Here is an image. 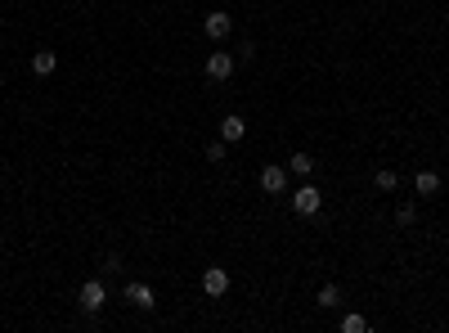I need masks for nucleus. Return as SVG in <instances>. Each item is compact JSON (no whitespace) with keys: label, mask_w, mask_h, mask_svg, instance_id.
Here are the masks:
<instances>
[{"label":"nucleus","mask_w":449,"mask_h":333,"mask_svg":"<svg viewBox=\"0 0 449 333\" xmlns=\"http://www.w3.org/2000/svg\"><path fill=\"white\" fill-rule=\"evenodd\" d=\"M323 207V189L319 185H297V194H292V212L297 216H314Z\"/></svg>","instance_id":"1"},{"label":"nucleus","mask_w":449,"mask_h":333,"mask_svg":"<svg viewBox=\"0 0 449 333\" xmlns=\"http://www.w3.org/2000/svg\"><path fill=\"white\" fill-rule=\"evenodd\" d=\"M76 298H81V311H85V316H94V311L108 302V289H103V279H85Z\"/></svg>","instance_id":"2"},{"label":"nucleus","mask_w":449,"mask_h":333,"mask_svg":"<svg viewBox=\"0 0 449 333\" xmlns=\"http://www.w3.org/2000/svg\"><path fill=\"white\" fill-rule=\"evenodd\" d=\"M207 77H212V81H229V77H234V54H229V50H212V54H207Z\"/></svg>","instance_id":"3"},{"label":"nucleus","mask_w":449,"mask_h":333,"mask_svg":"<svg viewBox=\"0 0 449 333\" xmlns=\"http://www.w3.org/2000/svg\"><path fill=\"white\" fill-rule=\"evenodd\" d=\"M203 293H207V298H225V293H229V270H225V266H207Z\"/></svg>","instance_id":"4"},{"label":"nucleus","mask_w":449,"mask_h":333,"mask_svg":"<svg viewBox=\"0 0 449 333\" xmlns=\"http://www.w3.org/2000/svg\"><path fill=\"white\" fill-rule=\"evenodd\" d=\"M203 32L212 36V41H225V36L234 32V18H229L225 9H216V14H207V18H203Z\"/></svg>","instance_id":"5"},{"label":"nucleus","mask_w":449,"mask_h":333,"mask_svg":"<svg viewBox=\"0 0 449 333\" xmlns=\"http://www.w3.org/2000/svg\"><path fill=\"white\" fill-rule=\"evenodd\" d=\"M121 298L130 302V307H139V311H153V284H144V279H135V284H126V293H121Z\"/></svg>","instance_id":"6"},{"label":"nucleus","mask_w":449,"mask_h":333,"mask_svg":"<svg viewBox=\"0 0 449 333\" xmlns=\"http://www.w3.org/2000/svg\"><path fill=\"white\" fill-rule=\"evenodd\" d=\"M261 189L265 194H283L288 189V167H261Z\"/></svg>","instance_id":"7"},{"label":"nucleus","mask_w":449,"mask_h":333,"mask_svg":"<svg viewBox=\"0 0 449 333\" xmlns=\"http://www.w3.org/2000/svg\"><path fill=\"white\" fill-rule=\"evenodd\" d=\"M54 68H59V54L54 50H36L32 54V72L36 77H54Z\"/></svg>","instance_id":"8"},{"label":"nucleus","mask_w":449,"mask_h":333,"mask_svg":"<svg viewBox=\"0 0 449 333\" xmlns=\"http://www.w3.org/2000/svg\"><path fill=\"white\" fill-rule=\"evenodd\" d=\"M243 136H247V122L243 117H225L221 122V140H225V145H238Z\"/></svg>","instance_id":"9"},{"label":"nucleus","mask_w":449,"mask_h":333,"mask_svg":"<svg viewBox=\"0 0 449 333\" xmlns=\"http://www.w3.org/2000/svg\"><path fill=\"white\" fill-rule=\"evenodd\" d=\"M414 189H418L423 198L441 194V176H436V171H418V176H414Z\"/></svg>","instance_id":"10"},{"label":"nucleus","mask_w":449,"mask_h":333,"mask_svg":"<svg viewBox=\"0 0 449 333\" xmlns=\"http://www.w3.org/2000/svg\"><path fill=\"white\" fill-rule=\"evenodd\" d=\"M314 302H319L323 311H337V307H341V289H337V284H323V289H319V298H314Z\"/></svg>","instance_id":"11"},{"label":"nucleus","mask_w":449,"mask_h":333,"mask_svg":"<svg viewBox=\"0 0 449 333\" xmlns=\"http://www.w3.org/2000/svg\"><path fill=\"white\" fill-rule=\"evenodd\" d=\"M314 171V158L310 154H292L288 158V176H310Z\"/></svg>","instance_id":"12"},{"label":"nucleus","mask_w":449,"mask_h":333,"mask_svg":"<svg viewBox=\"0 0 449 333\" xmlns=\"http://www.w3.org/2000/svg\"><path fill=\"white\" fill-rule=\"evenodd\" d=\"M373 189H382V194H391V189H400V176H396V171H387V167H382L378 176H373Z\"/></svg>","instance_id":"13"},{"label":"nucleus","mask_w":449,"mask_h":333,"mask_svg":"<svg viewBox=\"0 0 449 333\" xmlns=\"http://www.w3.org/2000/svg\"><path fill=\"white\" fill-rule=\"evenodd\" d=\"M341 333H368V316H341Z\"/></svg>","instance_id":"14"},{"label":"nucleus","mask_w":449,"mask_h":333,"mask_svg":"<svg viewBox=\"0 0 449 333\" xmlns=\"http://www.w3.org/2000/svg\"><path fill=\"white\" fill-rule=\"evenodd\" d=\"M396 221H400V225H414V221H418V207H414V203H400V207H396Z\"/></svg>","instance_id":"15"},{"label":"nucleus","mask_w":449,"mask_h":333,"mask_svg":"<svg viewBox=\"0 0 449 333\" xmlns=\"http://www.w3.org/2000/svg\"><path fill=\"white\" fill-rule=\"evenodd\" d=\"M225 140H212V145H207V163H225Z\"/></svg>","instance_id":"16"}]
</instances>
